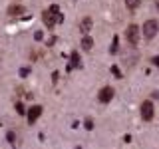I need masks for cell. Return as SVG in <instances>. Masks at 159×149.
Masks as SVG:
<instances>
[{
	"instance_id": "obj_7",
	"label": "cell",
	"mask_w": 159,
	"mask_h": 149,
	"mask_svg": "<svg viewBox=\"0 0 159 149\" xmlns=\"http://www.w3.org/2000/svg\"><path fill=\"white\" fill-rule=\"evenodd\" d=\"M42 111H44V107L42 106H32L28 109V113H26V119H28V123L32 125V123H36V119L42 115Z\"/></svg>"
},
{
	"instance_id": "obj_16",
	"label": "cell",
	"mask_w": 159,
	"mask_h": 149,
	"mask_svg": "<svg viewBox=\"0 0 159 149\" xmlns=\"http://www.w3.org/2000/svg\"><path fill=\"white\" fill-rule=\"evenodd\" d=\"M111 74H113L116 78H121V72H119V68H117V66H111Z\"/></svg>"
},
{
	"instance_id": "obj_9",
	"label": "cell",
	"mask_w": 159,
	"mask_h": 149,
	"mask_svg": "<svg viewBox=\"0 0 159 149\" xmlns=\"http://www.w3.org/2000/svg\"><path fill=\"white\" fill-rule=\"evenodd\" d=\"M24 12H26V8L20 6V4H12V6L8 8V14H10V16H14V18H16V16H22Z\"/></svg>"
},
{
	"instance_id": "obj_3",
	"label": "cell",
	"mask_w": 159,
	"mask_h": 149,
	"mask_svg": "<svg viewBox=\"0 0 159 149\" xmlns=\"http://www.w3.org/2000/svg\"><path fill=\"white\" fill-rule=\"evenodd\" d=\"M159 32V22L157 20H147V22H143V28H141V34L145 40H153L157 36Z\"/></svg>"
},
{
	"instance_id": "obj_12",
	"label": "cell",
	"mask_w": 159,
	"mask_h": 149,
	"mask_svg": "<svg viewBox=\"0 0 159 149\" xmlns=\"http://www.w3.org/2000/svg\"><path fill=\"white\" fill-rule=\"evenodd\" d=\"M117 52H119V40H117V36H113V42L109 46V54H117Z\"/></svg>"
},
{
	"instance_id": "obj_2",
	"label": "cell",
	"mask_w": 159,
	"mask_h": 149,
	"mask_svg": "<svg viewBox=\"0 0 159 149\" xmlns=\"http://www.w3.org/2000/svg\"><path fill=\"white\" fill-rule=\"evenodd\" d=\"M139 38H141V28H139L137 24H129L125 28V40L129 42V46L135 48L139 44Z\"/></svg>"
},
{
	"instance_id": "obj_5",
	"label": "cell",
	"mask_w": 159,
	"mask_h": 149,
	"mask_svg": "<svg viewBox=\"0 0 159 149\" xmlns=\"http://www.w3.org/2000/svg\"><path fill=\"white\" fill-rule=\"evenodd\" d=\"M113 93H116V92H113L111 86H103V88L98 92V99H99L102 103H109V102L113 99Z\"/></svg>"
},
{
	"instance_id": "obj_15",
	"label": "cell",
	"mask_w": 159,
	"mask_h": 149,
	"mask_svg": "<svg viewBox=\"0 0 159 149\" xmlns=\"http://www.w3.org/2000/svg\"><path fill=\"white\" fill-rule=\"evenodd\" d=\"M86 129H88V131H92V129H93V119L92 117L86 119Z\"/></svg>"
},
{
	"instance_id": "obj_14",
	"label": "cell",
	"mask_w": 159,
	"mask_h": 149,
	"mask_svg": "<svg viewBox=\"0 0 159 149\" xmlns=\"http://www.w3.org/2000/svg\"><path fill=\"white\" fill-rule=\"evenodd\" d=\"M16 113H20V115H26V109H24V106H22V103H20V102H16Z\"/></svg>"
},
{
	"instance_id": "obj_1",
	"label": "cell",
	"mask_w": 159,
	"mask_h": 149,
	"mask_svg": "<svg viewBox=\"0 0 159 149\" xmlns=\"http://www.w3.org/2000/svg\"><path fill=\"white\" fill-rule=\"evenodd\" d=\"M42 20H44V24L48 26V30H52L56 24L64 22V14L60 12L58 4H52L48 10H44V12H42Z\"/></svg>"
},
{
	"instance_id": "obj_4",
	"label": "cell",
	"mask_w": 159,
	"mask_h": 149,
	"mask_svg": "<svg viewBox=\"0 0 159 149\" xmlns=\"http://www.w3.org/2000/svg\"><path fill=\"white\" fill-rule=\"evenodd\" d=\"M153 115H155V107H153V102L145 99V102L141 103V119H143V121H151Z\"/></svg>"
},
{
	"instance_id": "obj_11",
	"label": "cell",
	"mask_w": 159,
	"mask_h": 149,
	"mask_svg": "<svg viewBox=\"0 0 159 149\" xmlns=\"http://www.w3.org/2000/svg\"><path fill=\"white\" fill-rule=\"evenodd\" d=\"M143 0H125V8L127 10H137L139 6H141Z\"/></svg>"
},
{
	"instance_id": "obj_17",
	"label": "cell",
	"mask_w": 159,
	"mask_h": 149,
	"mask_svg": "<svg viewBox=\"0 0 159 149\" xmlns=\"http://www.w3.org/2000/svg\"><path fill=\"white\" fill-rule=\"evenodd\" d=\"M151 64H153V66H157V68H159V56H155V58H151Z\"/></svg>"
},
{
	"instance_id": "obj_8",
	"label": "cell",
	"mask_w": 159,
	"mask_h": 149,
	"mask_svg": "<svg viewBox=\"0 0 159 149\" xmlns=\"http://www.w3.org/2000/svg\"><path fill=\"white\" fill-rule=\"evenodd\" d=\"M78 68H82V58H80L78 50H74V52L70 54V66H68V70H78Z\"/></svg>"
},
{
	"instance_id": "obj_18",
	"label": "cell",
	"mask_w": 159,
	"mask_h": 149,
	"mask_svg": "<svg viewBox=\"0 0 159 149\" xmlns=\"http://www.w3.org/2000/svg\"><path fill=\"white\" fill-rule=\"evenodd\" d=\"M28 74H30L28 68H22V70H20V76H28Z\"/></svg>"
},
{
	"instance_id": "obj_10",
	"label": "cell",
	"mask_w": 159,
	"mask_h": 149,
	"mask_svg": "<svg viewBox=\"0 0 159 149\" xmlns=\"http://www.w3.org/2000/svg\"><path fill=\"white\" fill-rule=\"evenodd\" d=\"M92 48H93V38L92 36H84L82 38V50L84 52H92Z\"/></svg>"
},
{
	"instance_id": "obj_6",
	"label": "cell",
	"mask_w": 159,
	"mask_h": 149,
	"mask_svg": "<svg viewBox=\"0 0 159 149\" xmlns=\"http://www.w3.org/2000/svg\"><path fill=\"white\" fill-rule=\"evenodd\" d=\"M92 26H93L92 16H84L82 20H80V24H78V28H80V32H82V36H89V32H92Z\"/></svg>"
},
{
	"instance_id": "obj_13",
	"label": "cell",
	"mask_w": 159,
	"mask_h": 149,
	"mask_svg": "<svg viewBox=\"0 0 159 149\" xmlns=\"http://www.w3.org/2000/svg\"><path fill=\"white\" fill-rule=\"evenodd\" d=\"M6 139H8V143L12 147H16V133H14V131H8L6 133Z\"/></svg>"
},
{
	"instance_id": "obj_20",
	"label": "cell",
	"mask_w": 159,
	"mask_h": 149,
	"mask_svg": "<svg viewBox=\"0 0 159 149\" xmlns=\"http://www.w3.org/2000/svg\"><path fill=\"white\" fill-rule=\"evenodd\" d=\"M155 2H157V8H159V0H155Z\"/></svg>"
},
{
	"instance_id": "obj_19",
	"label": "cell",
	"mask_w": 159,
	"mask_h": 149,
	"mask_svg": "<svg viewBox=\"0 0 159 149\" xmlns=\"http://www.w3.org/2000/svg\"><path fill=\"white\" fill-rule=\"evenodd\" d=\"M34 38H36V40H42V38H44V34H42V32H40V30H38V32L34 34Z\"/></svg>"
}]
</instances>
